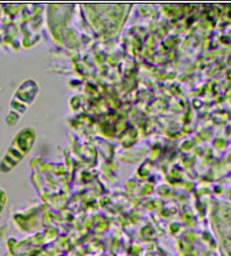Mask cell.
<instances>
[{"label": "cell", "instance_id": "obj_1", "mask_svg": "<svg viewBox=\"0 0 231 256\" xmlns=\"http://www.w3.org/2000/svg\"><path fill=\"white\" fill-rule=\"evenodd\" d=\"M37 140L36 130L32 126L20 130L11 140L0 162V172L10 173L30 154Z\"/></svg>", "mask_w": 231, "mask_h": 256}, {"label": "cell", "instance_id": "obj_2", "mask_svg": "<svg viewBox=\"0 0 231 256\" xmlns=\"http://www.w3.org/2000/svg\"><path fill=\"white\" fill-rule=\"evenodd\" d=\"M40 93V84L36 80L28 78L16 88L11 98L8 112L5 118V122L8 126H15L28 110L37 100Z\"/></svg>", "mask_w": 231, "mask_h": 256}, {"label": "cell", "instance_id": "obj_3", "mask_svg": "<svg viewBox=\"0 0 231 256\" xmlns=\"http://www.w3.org/2000/svg\"><path fill=\"white\" fill-rule=\"evenodd\" d=\"M6 202H8L6 192L3 188H0V214H1V212L4 210Z\"/></svg>", "mask_w": 231, "mask_h": 256}]
</instances>
